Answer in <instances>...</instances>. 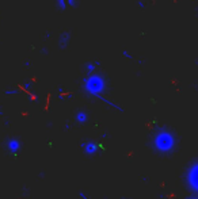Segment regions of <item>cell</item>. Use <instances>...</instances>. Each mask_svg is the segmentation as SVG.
I'll return each mask as SVG.
<instances>
[{"mask_svg":"<svg viewBox=\"0 0 198 199\" xmlns=\"http://www.w3.org/2000/svg\"><path fill=\"white\" fill-rule=\"evenodd\" d=\"M139 6H140V8H144V3H142V1H140Z\"/></svg>","mask_w":198,"mask_h":199,"instance_id":"12","label":"cell"},{"mask_svg":"<svg viewBox=\"0 0 198 199\" xmlns=\"http://www.w3.org/2000/svg\"><path fill=\"white\" fill-rule=\"evenodd\" d=\"M82 146H86V152H87V153H94L95 150H96V148H95V144H91V142L83 144Z\"/></svg>","mask_w":198,"mask_h":199,"instance_id":"8","label":"cell"},{"mask_svg":"<svg viewBox=\"0 0 198 199\" xmlns=\"http://www.w3.org/2000/svg\"><path fill=\"white\" fill-rule=\"evenodd\" d=\"M122 54H124V56L126 57V58H132V56H130V54L126 52V50H124V52H122Z\"/></svg>","mask_w":198,"mask_h":199,"instance_id":"10","label":"cell"},{"mask_svg":"<svg viewBox=\"0 0 198 199\" xmlns=\"http://www.w3.org/2000/svg\"><path fill=\"white\" fill-rule=\"evenodd\" d=\"M174 142H175V140L172 137V134L170 132H167V130H162L155 137V145H156L157 149L163 150V152H167V150L172 149Z\"/></svg>","mask_w":198,"mask_h":199,"instance_id":"2","label":"cell"},{"mask_svg":"<svg viewBox=\"0 0 198 199\" xmlns=\"http://www.w3.org/2000/svg\"><path fill=\"white\" fill-rule=\"evenodd\" d=\"M88 119V115L86 114L84 111H77V114H76V121L79 123H84Z\"/></svg>","mask_w":198,"mask_h":199,"instance_id":"6","label":"cell"},{"mask_svg":"<svg viewBox=\"0 0 198 199\" xmlns=\"http://www.w3.org/2000/svg\"><path fill=\"white\" fill-rule=\"evenodd\" d=\"M67 3H68L69 7H76L77 6V0H67Z\"/></svg>","mask_w":198,"mask_h":199,"instance_id":"9","label":"cell"},{"mask_svg":"<svg viewBox=\"0 0 198 199\" xmlns=\"http://www.w3.org/2000/svg\"><path fill=\"white\" fill-rule=\"evenodd\" d=\"M83 87H84V91H86L87 95L101 99V98H103L102 95L106 91L107 80L105 77V75L95 73L94 72L91 75H87V77L83 79Z\"/></svg>","mask_w":198,"mask_h":199,"instance_id":"1","label":"cell"},{"mask_svg":"<svg viewBox=\"0 0 198 199\" xmlns=\"http://www.w3.org/2000/svg\"><path fill=\"white\" fill-rule=\"evenodd\" d=\"M190 183H191V184L198 190V168H195V169L191 172V176H190Z\"/></svg>","mask_w":198,"mask_h":199,"instance_id":"5","label":"cell"},{"mask_svg":"<svg viewBox=\"0 0 198 199\" xmlns=\"http://www.w3.org/2000/svg\"><path fill=\"white\" fill-rule=\"evenodd\" d=\"M79 196H80V198H83V199H87V196H86V195H84V194H83V192H80V194H79Z\"/></svg>","mask_w":198,"mask_h":199,"instance_id":"11","label":"cell"},{"mask_svg":"<svg viewBox=\"0 0 198 199\" xmlns=\"http://www.w3.org/2000/svg\"><path fill=\"white\" fill-rule=\"evenodd\" d=\"M56 6H57V8L62 10V11L68 8V3H67V0H56Z\"/></svg>","mask_w":198,"mask_h":199,"instance_id":"7","label":"cell"},{"mask_svg":"<svg viewBox=\"0 0 198 199\" xmlns=\"http://www.w3.org/2000/svg\"><path fill=\"white\" fill-rule=\"evenodd\" d=\"M69 42H71V33H68V31L62 33V34L60 35V38H59L60 47H61V49H65V47L69 45Z\"/></svg>","mask_w":198,"mask_h":199,"instance_id":"3","label":"cell"},{"mask_svg":"<svg viewBox=\"0 0 198 199\" xmlns=\"http://www.w3.org/2000/svg\"><path fill=\"white\" fill-rule=\"evenodd\" d=\"M101 65V62L99 61H90V62H86L84 64V70H86L87 75H91L95 72V69H96V67H99Z\"/></svg>","mask_w":198,"mask_h":199,"instance_id":"4","label":"cell"}]
</instances>
